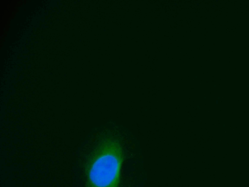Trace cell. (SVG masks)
<instances>
[{
  "instance_id": "cell-1",
  "label": "cell",
  "mask_w": 249,
  "mask_h": 187,
  "mask_svg": "<svg viewBox=\"0 0 249 187\" xmlns=\"http://www.w3.org/2000/svg\"><path fill=\"white\" fill-rule=\"evenodd\" d=\"M124 159L118 137L106 133L94 138L82 157L85 187H119Z\"/></svg>"
}]
</instances>
